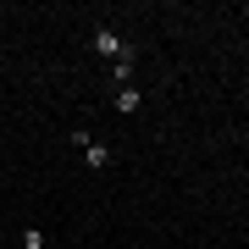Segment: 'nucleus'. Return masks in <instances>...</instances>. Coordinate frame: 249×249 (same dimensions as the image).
Segmentation results:
<instances>
[{"instance_id": "1", "label": "nucleus", "mask_w": 249, "mask_h": 249, "mask_svg": "<svg viewBox=\"0 0 249 249\" xmlns=\"http://www.w3.org/2000/svg\"><path fill=\"white\" fill-rule=\"evenodd\" d=\"M133 45H122V34L116 28H94V55H106V61H122V55Z\"/></svg>"}, {"instance_id": "2", "label": "nucleus", "mask_w": 249, "mask_h": 249, "mask_svg": "<svg viewBox=\"0 0 249 249\" xmlns=\"http://www.w3.org/2000/svg\"><path fill=\"white\" fill-rule=\"evenodd\" d=\"M78 150H83V160H89V172H106V166H111V144L89 139V144H78Z\"/></svg>"}, {"instance_id": "3", "label": "nucleus", "mask_w": 249, "mask_h": 249, "mask_svg": "<svg viewBox=\"0 0 249 249\" xmlns=\"http://www.w3.org/2000/svg\"><path fill=\"white\" fill-rule=\"evenodd\" d=\"M111 106H116V111H122V116H133V111L144 106V94L133 89V83H127V89H116V100H111Z\"/></svg>"}, {"instance_id": "4", "label": "nucleus", "mask_w": 249, "mask_h": 249, "mask_svg": "<svg viewBox=\"0 0 249 249\" xmlns=\"http://www.w3.org/2000/svg\"><path fill=\"white\" fill-rule=\"evenodd\" d=\"M22 249H45V232H39V227H22Z\"/></svg>"}]
</instances>
